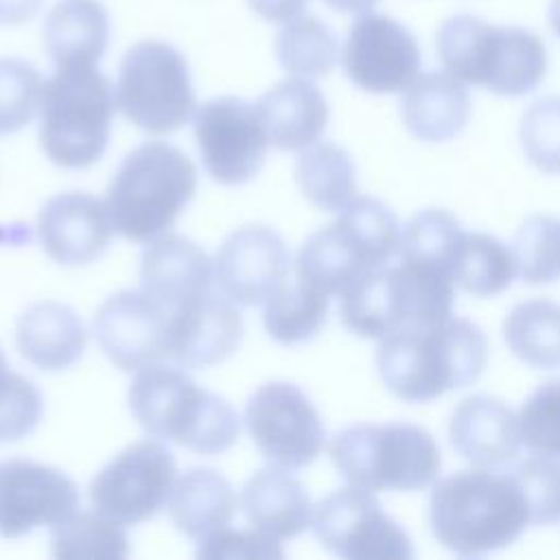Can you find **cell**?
Listing matches in <instances>:
<instances>
[{"instance_id": "6da1fadb", "label": "cell", "mask_w": 560, "mask_h": 560, "mask_svg": "<svg viewBox=\"0 0 560 560\" xmlns=\"http://www.w3.org/2000/svg\"><path fill=\"white\" fill-rule=\"evenodd\" d=\"M429 525L448 551L483 556L512 545L532 525V514L512 470L468 468L433 486Z\"/></svg>"}, {"instance_id": "7a4b0ae2", "label": "cell", "mask_w": 560, "mask_h": 560, "mask_svg": "<svg viewBox=\"0 0 560 560\" xmlns=\"http://www.w3.org/2000/svg\"><path fill=\"white\" fill-rule=\"evenodd\" d=\"M488 361V339L470 319L402 328L378 341L376 370L383 385L405 402H431L472 385Z\"/></svg>"}, {"instance_id": "3957f363", "label": "cell", "mask_w": 560, "mask_h": 560, "mask_svg": "<svg viewBox=\"0 0 560 560\" xmlns=\"http://www.w3.org/2000/svg\"><path fill=\"white\" fill-rule=\"evenodd\" d=\"M127 398L149 435L199 455H219L238 440L236 409L223 396L199 387L179 365L151 363L138 370Z\"/></svg>"}, {"instance_id": "277c9868", "label": "cell", "mask_w": 560, "mask_h": 560, "mask_svg": "<svg viewBox=\"0 0 560 560\" xmlns=\"http://www.w3.org/2000/svg\"><path fill=\"white\" fill-rule=\"evenodd\" d=\"M435 50L446 72L499 96H523L547 72V48L536 33L488 24L468 13L442 22Z\"/></svg>"}, {"instance_id": "5b68a950", "label": "cell", "mask_w": 560, "mask_h": 560, "mask_svg": "<svg viewBox=\"0 0 560 560\" xmlns=\"http://www.w3.org/2000/svg\"><path fill=\"white\" fill-rule=\"evenodd\" d=\"M197 190V168L175 144L151 140L120 162L107 190V212L122 238L149 243L166 234Z\"/></svg>"}, {"instance_id": "8992f818", "label": "cell", "mask_w": 560, "mask_h": 560, "mask_svg": "<svg viewBox=\"0 0 560 560\" xmlns=\"http://www.w3.org/2000/svg\"><path fill=\"white\" fill-rule=\"evenodd\" d=\"M455 284L429 265L398 258L339 295L343 326L365 339H383L402 328L433 326L453 317Z\"/></svg>"}, {"instance_id": "52a82bcc", "label": "cell", "mask_w": 560, "mask_h": 560, "mask_svg": "<svg viewBox=\"0 0 560 560\" xmlns=\"http://www.w3.org/2000/svg\"><path fill=\"white\" fill-rule=\"evenodd\" d=\"M402 228L374 197H354L339 217L300 247L295 276L328 295H341L363 276L389 265L400 252Z\"/></svg>"}, {"instance_id": "ba28073f", "label": "cell", "mask_w": 560, "mask_h": 560, "mask_svg": "<svg viewBox=\"0 0 560 560\" xmlns=\"http://www.w3.org/2000/svg\"><path fill=\"white\" fill-rule=\"evenodd\" d=\"M39 144L63 168H88L107 149L116 112V88L94 66L57 68L44 81Z\"/></svg>"}, {"instance_id": "9c48e42d", "label": "cell", "mask_w": 560, "mask_h": 560, "mask_svg": "<svg viewBox=\"0 0 560 560\" xmlns=\"http://www.w3.org/2000/svg\"><path fill=\"white\" fill-rule=\"evenodd\" d=\"M339 475L370 492H416L438 479L442 455L433 435L411 422L352 424L330 446Z\"/></svg>"}, {"instance_id": "30bf717a", "label": "cell", "mask_w": 560, "mask_h": 560, "mask_svg": "<svg viewBox=\"0 0 560 560\" xmlns=\"http://www.w3.org/2000/svg\"><path fill=\"white\" fill-rule=\"evenodd\" d=\"M116 105L147 133L164 136L182 129L197 109L186 57L160 39L133 44L118 68Z\"/></svg>"}, {"instance_id": "8fae6325", "label": "cell", "mask_w": 560, "mask_h": 560, "mask_svg": "<svg viewBox=\"0 0 560 560\" xmlns=\"http://www.w3.org/2000/svg\"><path fill=\"white\" fill-rule=\"evenodd\" d=\"M319 545L348 560H407L413 556L409 534L383 512L370 490L343 486L324 497L313 512Z\"/></svg>"}, {"instance_id": "7c38bea8", "label": "cell", "mask_w": 560, "mask_h": 560, "mask_svg": "<svg viewBox=\"0 0 560 560\" xmlns=\"http://www.w3.org/2000/svg\"><path fill=\"white\" fill-rule=\"evenodd\" d=\"M175 477L173 453L155 440H140L94 475L90 501L94 510L122 525H138L168 503Z\"/></svg>"}, {"instance_id": "4fadbf2b", "label": "cell", "mask_w": 560, "mask_h": 560, "mask_svg": "<svg viewBox=\"0 0 560 560\" xmlns=\"http://www.w3.org/2000/svg\"><path fill=\"white\" fill-rule=\"evenodd\" d=\"M247 431L262 457L289 470L313 464L326 442L319 411L293 383L260 385L245 409Z\"/></svg>"}, {"instance_id": "5bb4252c", "label": "cell", "mask_w": 560, "mask_h": 560, "mask_svg": "<svg viewBox=\"0 0 560 560\" xmlns=\"http://www.w3.org/2000/svg\"><path fill=\"white\" fill-rule=\"evenodd\" d=\"M195 140L208 175L223 186H238L260 171L269 138L256 105L238 96L201 103L192 114Z\"/></svg>"}, {"instance_id": "9a60e30c", "label": "cell", "mask_w": 560, "mask_h": 560, "mask_svg": "<svg viewBox=\"0 0 560 560\" xmlns=\"http://www.w3.org/2000/svg\"><path fill=\"white\" fill-rule=\"evenodd\" d=\"M341 63L357 88L372 94H394L420 74L422 52L407 26L389 15L368 11L352 22Z\"/></svg>"}, {"instance_id": "2e32d148", "label": "cell", "mask_w": 560, "mask_h": 560, "mask_svg": "<svg viewBox=\"0 0 560 560\" xmlns=\"http://www.w3.org/2000/svg\"><path fill=\"white\" fill-rule=\"evenodd\" d=\"M79 508L77 483L55 466L33 459L0 464V536L20 538L57 525Z\"/></svg>"}, {"instance_id": "e0dca14e", "label": "cell", "mask_w": 560, "mask_h": 560, "mask_svg": "<svg viewBox=\"0 0 560 560\" xmlns=\"http://www.w3.org/2000/svg\"><path fill=\"white\" fill-rule=\"evenodd\" d=\"M291 254L282 236L267 225H243L217 249L214 280L238 306H258L287 280Z\"/></svg>"}, {"instance_id": "ac0fdd59", "label": "cell", "mask_w": 560, "mask_h": 560, "mask_svg": "<svg viewBox=\"0 0 560 560\" xmlns=\"http://www.w3.org/2000/svg\"><path fill=\"white\" fill-rule=\"evenodd\" d=\"M168 313L142 289L118 291L94 315V337L103 354L125 372L166 359Z\"/></svg>"}, {"instance_id": "d6986e66", "label": "cell", "mask_w": 560, "mask_h": 560, "mask_svg": "<svg viewBox=\"0 0 560 560\" xmlns=\"http://www.w3.org/2000/svg\"><path fill=\"white\" fill-rule=\"evenodd\" d=\"M168 313L166 359L179 368H210L236 352L243 317L221 291H208Z\"/></svg>"}, {"instance_id": "ffe728a7", "label": "cell", "mask_w": 560, "mask_h": 560, "mask_svg": "<svg viewBox=\"0 0 560 560\" xmlns=\"http://www.w3.org/2000/svg\"><path fill=\"white\" fill-rule=\"evenodd\" d=\"M112 219L105 201L90 192H61L50 197L37 217L44 252L61 265H88L112 241Z\"/></svg>"}, {"instance_id": "44dd1931", "label": "cell", "mask_w": 560, "mask_h": 560, "mask_svg": "<svg viewBox=\"0 0 560 560\" xmlns=\"http://www.w3.org/2000/svg\"><path fill=\"white\" fill-rule=\"evenodd\" d=\"M214 265L190 238L162 234L142 252L140 289L173 311L212 289Z\"/></svg>"}, {"instance_id": "7402d4cb", "label": "cell", "mask_w": 560, "mask_h": 560, "mask_svg": "<svg viewBox=\"0 0 560 560\" xmlns=\"http://www.w3.org/2000/svg\"><path fill=\"white\" fill-rule=\"evenodd\" d=\"M448 440L472 466L501 468L518 455V418L501 398L472 394L453 409Z\"/></svg>"}, {"instance_id": "603a6c76", "label": "cell", "mask_w": 560, "mask_h": 560, "mask_svg": "<svg viewBox=\"0 0 560 560\" xmlns=\"http://www.w3.org/2000/svg\"><path fill=\"white\" fill-rule=\"evenodd\" d=\"M238 505L252 527L280 542L311 527L315 512L304 483L289 468L273 464L249 477Z\"/></svg>"}, {"instance_id": "cb8c5ba5", "label": "cell", "mask_w": 560, "mask_h": 560, "mask_svg": "<svg viewBox=\"0 0 560 560\" xmlns=\"http://www.w3.org/2000/svg\"><path fill=\"white\" fill-rule=\"evenodd\" d=\"M256 112L269 144L282 151H302L315 144L330 116L322 90L304 77L276 83L256 101Z\"/></svg>"}, {"instance_id": "d4e9b609", "label": "cell", "mask_w": 560, "mask_h": 560, "mask_svg": "<svg viewBox=\"0 0 560 560\" xmlns=\"http://www.w3.org/2000/svg\"><path fill=\"white\" fill-rule=\"evenodd\" d=\"M470 112V92L451 72L418 74L400 96V118L407 131L424 142H444L459 136Z\"/></svg>"}, {"instance_id": "484cf974", "label": "cell", "mask_w": 560, "mask_h": 560, "mask_svg": "<svg viewBox=\"0 0 560 560\" xmlns=\"http://www.w3.org/2000/svg\"><path fill=\"white\" fill-rule=\"evenodd\" d=\"M88 332L81 317L61 302L42 300L31 304L15 326L20 354L39 370L57 372L70 368L85 350Z\"/></svg>"}, {"instance_id": "4316f807", "label": "cell", "mask_w": 560, "mask_h": 560, "mask_svg": "<svg viewBox=\"0 0 560 560\" xmlns=\"http://www.w3.org/2000/svg\"><path fill=\"white\" fill-rule=\"evenodd\" d=\"M42 35L57 68L96 66L109 44V13L98 0H61L48 11Z\"/></svg>"}, {"instance_id": "83f0119b", "label": "cell", "mask_w": 560, "mask_h": 560, "mask_svg": "<svg viewBox=\"0 0 560 560\" xmlns=\"http://www.w3.org/2000/svg\"><path fill=\"white\" fill-rule=\"evenodd\" d=\"M238 508L232 483L214 468H190L173 486L168 518L184 536L203 540L228 527Z\"/></svg>"}, {"instance_id": "f1b7e54d", "label": "cell", "mask_w": 560, "mask_h": 560, "mask_svg": "<svg viewBox=\"0 0 560 560\" xmlns=\"http://www.w3.org/2000/svg\"><path fill=\"white\" fill-rule=\"evenodd\" d=\"M330 295L295 276L282 282L265 302L262 324L269 337L282 346L306 343L328 319Z\"/></svg>"}, {"instance_id": "f546056e", "label": "cell", "mask_w": 560, "mask_h": 560, "mask_svg": "<svg viewBox=\"0 0 560 560\" xmlns=\"http://www.w3.org/2000/svg\"><path fill=\"white\" fill-rule=\"evenodd\" d=\"M503 339L529 368H560V304L545 298L516 304L503 319Z\"/></svg>"}, {"instance_id": "4dcf8cb0", "label": "cell", "mask_w": 560, "mask_h": 560, "mask_svg": "<svg viewBox=\"0 0 560 560\" xmlns=\"http://www.w3.org/2000/svg\"><path fill=\"white\" fill-rule=\"evenodd\" d=\"M295 179L304 197L326 212H339L357 197L354 162L335 142L306 147L295 162Z\"/></svg>"}, {"instance_id": "1f68e13d", "label": "cell", "mask_w": 560, "mask_h": 560, "mask_svg": "<svg viewBox=\"0 0 560 560\" xmlns=\"http://www.w3.org/2000/svg\"><path fill=\"white\" fill-rule=\"evenodd\" d=\"M451 278L470 295H497L516 278L512 247L486 232H464L453 260Z\"/></svg>"}, {"instance_id": "d6a6232c", "label": "cell", "mask_w": 560, "mask_h": 560, "mask_svg": "<svg viewBox=\"0 0 560 560\" xmlns=\"http://www.w3.org/2000/svg\"><path fill=\"white\" fill-rule=\"evenodd\" d=\"M276 57L289 74L319 79L337 66L339 39L326 22L302 13L278 31Z\"/></svg>"}, {"instance_id": "836d02e7", "label": "cell", "mask_w": 560, "mask_h": 560, "mask_svg": "<svg viewBox=\"0 0 560 560\" xmlns=\"http://www.w3.org/2000/svg\"><path fill=\"white\" fill-rule=\"evenodd\" d=\"M122 523L96 512H72L52 525L50 547L55 558H125L129 556Z\"/></svg>"}, {"instance_id": "e575fe53", "label": "cell", "mask_w": 560, "mask_h": 560, "mask_svg": "<svg viewBox=\"0 0 560 560\" xmlns=\"http://www.w3.org/2000/svg\"><path fill=\"white\" fill-rule=\"evenodd\" d=\"M464 232L466 230L451 212L442 208L420 210L402 228L398 258L435 267L451 278L453 260Z\"/></svg>"}, {"instance_id": "d590c367", "label": "cell", "mask_w": 560, "mask_h": 560, "mask_svg": "<svg viewBox=\"0 0 560 560\" xmlns=\"http://www.w3.org/2000/svg\"><path fill=\"white\" fill-rule=\"evenodd\" d=\"M516 276L527 284H547L560 278V219L532 214L512 238Z\"/></svg>"}, {"instance_id": "8d00e7d4", "label": "cell", "mask_w": 560, "mask_h": 560, "mask_svg": "<svg viewBox=\"0 0 560 560\" xmlns=\"http://www.w3.org/2000/svg\"><path fill=\"white\" fill-rule=\"evenodd\" d=\"M44 81L39 70L18 57L0 59V136L26 127L39 103Z\"/></svg>"}, {"instance_id": "74e56055", "label": "cell", "mask_w": 560, "mask_h": 560, "mask_svg": "<svg viewBox=\"0 0 560 560\" xmlns=\"http://www.w3.org/2000/svg\"><path fill=\"white\" fill-rule=\"evenodd\" d=\"M521 444L534 455L560 459V378L538 385L518 411Z\"/></svg>"}, {"instance_id": "f35d334b", "label": "cell", "mask_w": 560, "mask_h": 560, "mask_svg": "<svg viewBox=\"0 0 560 560\" xmlns=\"http://www.w3.org/2000/svg\"><path fill=\"white\" fill-rule=\"evenodd\" d=\"M518 138L538 171L560 175V96L536 98L521 118Z\"/></svg>"}, {"instance_id": "ab89813d", "label": "cell", "mask_w": 560, "mask_h": 560, "mask_svg": "<svg viewBox=\"0 0 560 560\" xmlns=\"http://www.w3.org/2000/svg\"><path fill=\"white\" fill-rule=\"evenodd\" d=\"M44 413L39 389L22 374L7 372L0 378V442H15L35 431Z\"/></svg>"}, {"instance_id": "60d3db41", "label": "cell", "mask_w": 560, "mask_h": 560, "mask_svg": "<svg viewBox=\"0 0 560 560\" xmlns=\"http://www.w3.org/2000/svg\"><path fill=\"white\" fill-rule=\"evenodd\" d=\"M521 483L532 525H551L560 521V464L551 457H529L510 468Z\"/></svg>"}, {"instance_id": "b9f144b4", "label": "cell", "mask_w": 560, "mask_h": 560, "mask_svg": "<svg viewBox=\"0 0 560 560\" xmlns=\"http://www.w3.org/2000/svg\"><path fill=\"white\" fill-rule=\"evenodd\" d=\"M280 540L260 529H230L221 527L199 540L197 558H282Z\"/></svg>"}, {"instance_id": "7bdbcfd3", "label": "cell", "mask_w": 560, "mask_h": 560, "mask_svg": "<svg viewBox=\"0 0 560 560\" xmlns=\"http://www.w3.org/2000/svg\"><path fill=\"white\" fill-rule=\"evenodd\" d=\"M254 13L267 22H289L304 13L308 0H247Z\"/></svg>"}, {"instance_id": "ee69618b", "label": "cell", "mask_w": 560, "mask_h": 560, "mask_svg": "<svg viewBox=\"0 0 560 560\" xmlns=\"http://www.w3.org/2000/svg\"><path fill=\"white\" fill-rule=\"evenodd\" d=\"M44 0H0V24L20 26L37 15Z\"/></svg>"}, {"instance_id": "f6af8a7d", "label": "cell", "mask_w": 560, "mask_h": 560, "mask_svg": "<svg viewBox=\"0 0 560 560\" xmlns=\"http://www.w3.org/2000/svg\"><path fill=\"white\" fill-rule=\"evenodd\" d=\"M324 2H326L330 9H335V11L361 15V13L372 11L378 0H324Z\"/></svg>"}, {"instance_id": "bcb514c9", "label": "cell", "mask_w": 560, "mask_h": 560, "mask_svg": "<svg viewBox=\"0 0 560 560\" xmlns=\"http://www.w3.org/2000/svg\"><path fill=\"white\" fill-rule=\"evenodd\" d=\"M549 24H551V31L560 37V0H551V7H549Z\"/></svg>"}, {"instance_id": "7dc6e473", "label": "cell", "mask_w": 560, "mask_h": 560, "mask_svg": "<svg viewBox=\"0 0 560 560\" xmlns=\"http://www.w3.org/2000/svg\"><path fill=\"white\" fill-rule=\"evenodd\" d=\"M7 372H9V368H7V359H4V354H2V350H0V378H2Z\"/></svg>"}]
</instances>
